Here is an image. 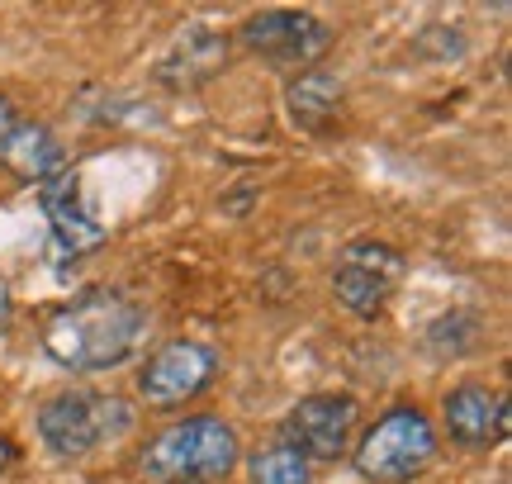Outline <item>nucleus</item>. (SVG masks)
I'll return each mask as SVG.
<instances>
[{
    "instance_id": "10",
    "label": "nucleus",
    "mask_w": 512,
    "mask_h": 484,
    "mask_svg": "<svg viewBox=\"0 0 512 484\" xmlns=\"http://www.w3.org/2000/svg\"><path fill=\"white\" fill-rule=\"evenodd\" d=\"M38 205L53 224V238L67 247V252H95L100 242L110 238V228L100 224V214L86 200V186L76 171H57L53 181L38 186Z\"/></svg>"
},
{
    "instance_id": "13",
    "label": "nucleus",
    "mask_w": 512,
    "mask_h": 484,
    "mask_svg": "<svg viewBox=\"0 0 512 484\" xmlns=\"http://www.w3.org/2000/svg\"><path fill=\"white\" fill-rule=\"evenodd\" d=\"M342 100H347V86L332 72H299L285 86V110H290V124L304 133H328L342 114Z\"/></svg>"
},
{
    "instance_id": "12",
    "label": "nucleus",
    "mask_w": 512,
    "mask_h": 484,
    "mask_svg": "<svg viewBox=\"0 0 512 484\" xmlns=\"http://www.w3.org/2000/svg\"><path fill=\"white\" fill-rule=\"evenodd\" d=\"M0 162L15 171L19 181H53L57 171H67V152L57 143L53 129H43V124H15V129L0 138Z\"/></svg>"
},
{
    "instance_id": "11",
    "label": "nucleus",
    "mask_w": 512,
    "mask_h": 484,
    "mask_svg": "<svg viewBox=\"0 0 512 484\" xmlns=\"http://www.w3.org/2000/svg\"><path fill=\"white\" fill-rule=\"evenodd\" d=\"M446 432L456 447H494L508 432V399L484 385H460L446 394Z\"/></svg>"
},
{
    "instance_id": "16",
    "label": "nucleus",
    "mask_w": 512,
    "mask_h": 484,
    "mask_svg": "<svg viewBox=\"0 0 512 484\" xmlns=\"http://www.w3.org/2000/svg\"><path fill=\"white\" fill-rule=\"evenodd\" d=\"M10 466H15V442H10V437H0V475H5Z\"/></svg>"
},
{
    "instance_id": "2",
    "label": "nucleus",
    "mask_w": 512,
    "mask_h": 484,
    "mask_svg": "<svg viewBox=\"0 0 512 484\" xmlns=\"http://www.w3.org/2000/svg\"><path fill=\"white\" fill-rule=\"evenodd\" d=\"M238 432L223 418H185L157 432L143 451V470L162 484H214L228 480L238 466Z\"/></svg>"
},
{
    "instance_id": "4",
    "label": "nucleus",
    "mask_w": 512,
    "mask_h": 484,
    "mask_svg": "<svg viewBox=\"0 0 512 484\" xmlns=\"http://www.w3.org/2000/svg\"><path fill=\"white\" fill-rule=\"evenodd\" d=\"M437 456V432L418 409H389L356 447V470L375 484H403Z\"/></svg>"
},
{
    "instance_id": "7",
    "label": "nucleus",
    "mask_w": 512,
    "mask_h": 484,
    "mask_svg": "<svg viewBox=\"0 0 512 484\" xmlns=\"http://www.w3.org/2000/svg\"><path fill=\"white\" fill-rule=\"evenodd\" d=\"M242 43L275 67L313 72V62L332 48V29L309 10H261L242 24Z\"/></svg>"
},
{
    "instance_id": "8",
    "label": "nucleus",
    "mask_w": 512,
    "mask_h": 484,
    "mask_svg": "<svg viewBox=\"0 0 512 484\" xmlns=\"http://www.w3.org/2000/svg\"><path fill=\"white\" fill-rule=\"evenodd\" d=\"M356 399L351 394H309L285 418V447H294L304 461H337L347 456V442L356 432Z\"/></svg>"
},
{
    "instance_id": "1",
    "label": "nucleus",
    "mask_w": 512,
    "mask_h": 484,
    "mask_svg": "<svg viewBox=\"0 0 512 484\" xmlns=\"http://www.w3.org/2000/svg\"><path fill=\"white\" fill-rule=\"evenodd\" d=\"M138 337H143V309L133 299L119 290H86L48 318L43 347L57 366L95 375L128 361Z\"/></svg>"
},
{
    "instance_id": "3",
    "label": "nucleus",
    "mask_w": 512,
    "mask_h": 484,
    "mask_svg": "<svg viewBox=\"0 0 512 484\" xmlns=\"http://www.w3.org/2000/svg\"><path fill=\"white\" fill-rule=\"evenodd\" d=\"M133 413H128L124 399L114 394H81V390H67V394H53L43 413H38V437L48 442L53 456H86L95 451L100 442H114L124 437Z\"/></svg>"
},
{
    "instance_id": "15",
    "label": "nucleus",
    "mask_w": 512,
    "mask_h": 484,
    "mask_svg": "<svg viewBox=\"0 0 512 484\" xmlns=\"http://www.w3.org/2000/svg\"><path fill=\"white\" fill-rule=\"evenodd\" d=\"M19 119H15V105H10V100H5V95H0V138H5V133L15 129Z\"/></svg>"
},
{
    "instance_id": "17",
    "label": "nucleus",
    "mask_w": 512,
    "mask_h": 484,
    "mask_svg": "<svg viewBox=\"0 0 512 484\" xmlns=\"http://www.w3.org/2000/svg\"><path fill=\"white\" fill-rule=\"evenodd\" d=\"M5 323H10V290L0 285V328H5Z\"/></svg>"
},
{
    "instance_id": "9",
    "label": "nucleus",
    "mask_w": 512,
    "mask_h": 484,
    "mask_svg": "<svg viewBox=\"0 0 512 484\" xmlns=\"http://www.w3.org/2000/svg\"><path fill=\"white\" fill-rule=\"evenodd\" d=\"M228 57H233L228 34L209 29V24H185L181 34L171 38L162 62H157V86H166V91H200L228 67Z\"/></svg>"
},
{
    "instance_id": "14",
    "label": "nucleus",
    "mask_w": 512,
    "mask_h": 484,
    "mask_svg": "<svg viewBox=\"0 0 512 484\" xmlns=\"http://www.w3.org/2000/svg\"><path fill=\"white\" fill-rule=\"evenodd\" d=\"M247 475H252V484H309V461H304L294 447L275 442V447L252 451Z\"/></svg>"
},
{
    "instance_id": "6",
    "label": "nucleus",
    "mask_w": 512,
    "mask_h": 484,
    "mask_svg": "<svg viewBox=\"0 0 512 484\" xmlns=\"http://www.w3.org/2000/svg\"><path fill=\"white\" fill-rule=\"evenodd\" d=\"M214 375H219L214 347L181 337V342H166V347H157V352L147 356L143 375H138V394H143L152 409H176V404L200 399L214 385Z\"/></svg>"
},
{
    "instance_id": "5",
    "label": "nucleus",
    "mask_w": 512,
    "mask_h": 484,
    "mask_svg": "<svg viewBox=\"0 0 512 484\" xmlns=\"http://www.w3.org/2000/svg\"><path fill=\"white\" fill-rule=\"evenodd\" d=\"M403 280V252L389 242H351L337 271H332V295L356 318H375L389 304L394 285Z\"/></svg>"
}]
</instances>
